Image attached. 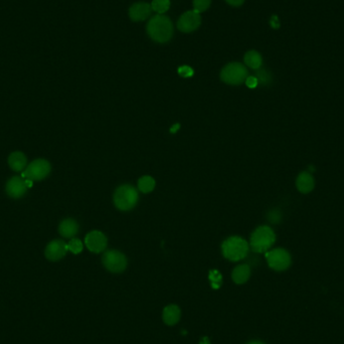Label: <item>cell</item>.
Wrapping results in <instances>:
<instances>
[{"instance_id": "cell-1", "label": "cell", "mask_w": 344, "mask_h": 344, "mask_svg": "<svg viewBox=\"0 0 344 344\" xmlns=\"http://www.w3.org/2000/svg\"><path fill=\"white\" fill-rule=\"evenodd\" d=\"M149 37L157 43H167L173 36V26L169 18L158 15L154 16L147 25Z\"/></svg>"}, {"instance_id": "cell-2", "label": "cell", "mask_w": 344, "mask_h": 344, "mask_svg": "<svg viewBox=\"0 0 344 344\" xmlns=\"http://www.w3.org/2000/svg\"><path fill=\"white\" fill-rule=\"evenodd\" d=\"M222 255L225 259L238 262L245 259L249 253V244L241 237H231L221 245Z\"/></svg>"}, {"instance_id": "cell-3", "label": "cell", "mask_w": 344, "mask_h": 344, "mask_svg": "<svg viewBox=\"0 0 344 344\" xmlns=\"http://www.w3.org/2000/svg\"><path fill=\"white\" fill-rule=\"evenodd\" d=\"M276 241L273 229L267 225L259 226L252 234L250 246L255 253H266Z\"/></svg>"}, {"instance_id": "cell-4", "label": "cell", "mask_w": 344, "mask_h": 344, "mask_svg": "<svg viewBox=\"0 0 344 344\" xmlns=\"http://www.w3.org/2000/svg\"><path fill=\"white\" fill-rule=\"evenodd\" d=\"M138 191L135 187L125 184L117 188L114 193V204L118 209L127 211L132 209L138 202Z\"/></svg>"}, {"instance_id": "cell-5", "label": "cell", "mask_w": 344, "mask_h": 344, "mask_svg": "<svg viewBox=\"0 0 344 344\" xmlns=\"http://www.w3.org/2000/svg\"><path fill=\"white\" fill-rule=\"evenodd\" d=\"M248 78V70L240 63L226 65L220 72V79L228 85H241Z\"/></svg>"}, {"instance_id": "cell-6", "label": "cell", "mask_w": 344, "mask_h": 344, "mask_svg": "<svg viewBox=\"0 0 344 344\" xmlns=\"http://www.w3.org/2000/svg\"><path fill=\"white\" fill-rule=\"evenodd\" d=\"M52 170L51 163L46 159H36L30 163L23 172L24 179L40 181L45 179Z\"/></svg>"}, {"instance_id": "cell-7", "label": "cell", "mask_w": 344, "mask_h": 344, "mask_svg": "<svg viewBox=\"0 0 344 344\" xmlns=\"http://www.w3.org/2000/svg\"><path fill=\"white\" fill-rule=\"evenodd\" d=\"M268 265L274 271H285L291 265V256L284 249H274L265 254Z\"/></svg>"}, {"instance_id": "cell-8", "label": "cell", "mask_w": 344, "mask_h": 344, "mask_svg": "<svg viewBox=\"0 0 344 344\" xmlns=\"http://www.w3.org/2000/svg\"><path fill=\"white\" fill-rule=\"evenodd\" d=\"M103 265L112 273H121L127 267L126 257L119 251H107L103 256Z\"/></svg>"}, {"instance_id": "cell-9", "label": "cell", "mask_w": 344, "mask_h": 344, "mask_svg": "<svg viewBox=\"0 0 344 344\" xmlns=\"http://www.w3.org/2000/svg\"><path fill=\"white\" fill-rule=\"evenodd\" d=\"M201 19L199 14L194 11L183 14L177 23V28L182 33H192L197 30L200 26Z\"/></svg>"}, {"instance_id": "cell-10", "label": "cell", "mask_w": 344, "mask_h": 344, "mask_svg": "<svg viewBox=\"0 0 344 344\" xmlns=\"http://www.w3.org/2000/svg\"><path fill=\"white\" fill-rule=\"evenodd\" d=\"M85 245L92 253H102L107 248V238L99 231H93L86 236Z\"/></svg>"}, {"instance_id": "cell-11", "label": "cell", "mask_w": 344, "mask_h": 344, "mask_svg": "<svg viewBox=\"0 0 344 344\" xmlns=\"http://www.w3.org/2000/svg\"><path fill=\"white\" fill-rule=\"evenodd\" d=\"M68 251H69L68 244H66L62 240H55V241H52L47 246L45 255L48 260L52 262H57L63 259L66 256Z\"/></svg>"}, {"instance_id": "cell-12", "label": "cell", "mask_w": 344, "mask_h": 344, "mask_svg": "<svg viewBox=\"0 0 344 344\" xmlns=\"http://www.w3.org/2000/svg\"><path fill=\"white\" fill-rule=\"evenodd\" d=\"M28 186L24 178L20 176H15L9 180L7 183V192L12 198H21L28 191Z\"/></svg>"}, {"instance_id": "cell-13", "label": "cell", "mask_w": 344, "mask_h": 344, "mask_svg": "<svg viewBox=\"0 0 344 344\" xmlns=\"http://www.w3.org/2000/svg\"><path fill=\"white\" fill-rule=\"evenodd\" d=\"M152 8L145 3H138L133 5L129 10V17L133 22H142L151 16Z\"/></svg>"}, {"instance_id": "cell-14", "label": "cell", "mask_w": 344, "mask_h": 344, "mask_svg": "<svg viewBox=\"0 0 344 344\" xmlns=\"http://www.w3.org/2000/svg\"><path fill=\"white\" fill-rule=\"evenodd\" d=\"M59 232L64 238L73 239L79 232V224L73 218H66L60 223Z\"/></svg>"}, {"instance_id": "cell-15", "label": "cell", "mask_w": 344, "mask_h": 344, "mask_svg": "<svg viewBox=\"0 0 344 344\" xmlns=\"http://www.w3.org/2000/svg\"><path fill=\"white\" fill-rule=\"evenodd\" d=\"M181 317V311L180 308L177 305H168L164 308L162 313V319L165 324L172 326L175 325Z\"/></svg>"}, {"instance_id": "cell-16", "label": "cell", "mask_w": 344, "mask_h": 344, "mask_svg": "<svg viewBox=\"0 0 344 344\" xmlns=\"http://www.w3.org/2000/svg\"><path fill=\"white\" fill-rule=\"evenodd\" d=\"M314 178L310 172H301L296 180V186L302 193H309L314 188Z\"/></svg>"}, {"instance_id": "cell-17", "label": "cell", "mask_w": 344, "mask_h": 344, "mask_svg": "<svg viewBox=\"0 0 344 344\" xmlns=\"http://www.w3.org/2000/svg\"><path fill=\"white\" fill-rule=\"evenodd\" d=\"M9 164L11 168L16 172L24 171V169H26L28 165L27 156L20 151L13 152L9 157Z\"/></svg>"}, {"instance_id": "cell-18", "label": "cell", "mask_w": 344, "mask_h": 344, "mask_svg": "<svg viewBox=\"0 0 344 344\" xmlns=\"http://www.w3.org/2000/svg\"><path fill=\"white\" fill-rule=\"evenodd\" d=\"M251 276V269L248 265H240L233 271L232 278L236 284H245Z\"/></svg>"}, {"instance_id": "cell-19", "label": "cell", "mask_w": 344, "mask_h": 344, "mask_svg": "<svg viewBox=\"0 0 344 344\" xmlns=\"http://www.w3.org/2000/svg\"><path fill=\"white\" fill-rule=\"evenodd\" d=\"M245 64L251 69L258 70L261 68L263 60L261 55L256 51H250L245 55Z\"/></svg>"}, {"instance_id": "cell-20", "label": "cell", "mask_w": 344, "mask_h": 344, "mask_svg": "<svg viewBox=\"0 0 344 344\" xmlns=\"http://www.w3.org/2000/svg\"><path fill=\"white\" fill-rule=\"evenodd\" d=\"M155 187V180L151 176H143L138 181V188L143 193L151 192Z\"/></svg>"}, {"instance_id": "cell-21", "label": "cell", "mask_w": 344, "mask_h": 344, "mask_svg": "<svg viewBox=\"0 0 344 344\" xmlns=\"http://www.w3.org/2000/svg\"><path fill=\"white\" fill-rule=\"evenodd\" d=\"M152 11L156 12L158 15H163L170 8L169 0H153L151 4Z\"/></svg>"}, {"instance_id": "cell-22", "label": "cell", "mask_w": 344, "mask_h": 344, "mask_svg": "<svg viewBox=\"0 0 344 344\" xmlns=\"http://www.w3.org/2000/svg\"><path fill=\"white\" fill-rule=\"evenodd\" d=\"M255 77L257 78L259 84L264 85V86L265 85H269L272 82L271 74L267 70H265V69H261V68L258 69L257 72H256Z\"/></svg>"}, {"instance_id": "cell-23", "label": "cell", "mask_w": 344, "mask_h": 344, "mask_svg": "<svg viewBox=\"0 0 344 344\" xmlns=\"http://www.w3.org/2000/svg\"><path fill=\"white\" fill-rule=\"evenodd\" d=\"M209 281H210L211 287L213 289H218L221 286V281H222L221 274L216 270L210 271L209 272Z\"/></svg>"}, {"instance_id": "cell-24", "label": "cell", "mask_w": 344, "mask_h": 344, "mask_svg": "<svg viewBox=\"0 0 344 344\" xmlns=\"http://www.w3.org/2000/svg\"><path fill=\"white\" fill-rule=\"evenodd\" d=\"M83 248H84V245L82 241L79 239H72L68 244L69 251H71L75 255L80 254L83 251Z\"/></svg>"}, {"instance_id": "cell-25", "label": "cell", "mask_w": 344, "mask_h": 344, "mask_svg": "<svg viewBox=\"0 0 344 344\" xmlns=\"http://www.w3.org/2000/svg\"><path fill=\"white\" fill-rule=\"evenodd\" d=\"M211 0H193V9L197 14L205 12L209 6Z\"/></svg>"}, {"instance_id": "cell-26", "label": "cell", "mask_w": 344, "mask_h": 344, "mask_svg": "<svg viewBox=\"0 0 344 344\" xmlns=\"http://www.w3.org/2000/svg\"><path fill=\"white\" fill-rule=\"evenodd\" d=\"M178 74L183 78H190L193 76V70L188 66H182L178 69Z\"/></svg>"}, {"instance_id": "cell-27", "label": "cell", "mask_w": 344, "mask_h": 344, "mask_svg": "<svg viewBox=\"0 0 344 344\" xmlns=\"http://www.w3.org/2000/svg\"><path fill=\"white\" fill-rule=\"evenodd\" d=\"M245 82H246L247 87H249L250 89H255V88L259 85V82H258L257 78H256V77H253V76L248 77V78L246 79Z\"/></svg>"}, {"instance_id": "cell-28", "label": "cell", "mask_w": 344, "mask_h": 344, "mask_svg": "<svg viewBox=\"0 0 344 344\" xmlns=\"http://www.w3.org/2000/svg\"><path fill=\"white\" fill-rule=\"evenodd\" d=\"M270 25H271V27H272L273 29H275V30H277V29L280 28V22H279V19H278L277 16H273V17L271 18Z\"/></svg>"}, {"instance_id": "cell-29", "label": "cell", "mask_w": 344, "mask_h": 344, "mask_svg": "<svg viewBox=\"0 0 344 344\" xmlns=\"http://www.w3.org/2000/svg\"><path fill=\"white\" fill-rule=\"evenodd\" d=\"M269 218L272 222H277L278 220H280V213L278 211H272L269 214Z\"/></svg>"}, {"instance_id": "cell-30", "label": "cell", "mask_w": 344, "mask_h": 344, "mask_svg": "<svg viewBox=\"0 0 344 344\" xmlns=\"http://www.w3.org/2000/svg\"><path fill=\"white\" fill-rule=\"evenodd\" d=\"M225 2L233 7H241L245 0H225Z\"/></svg>"}, {"instance_id": "cell-31", "label": "cell", "mask_w": 344, "mask_h": 344, "mask_svg": "<svg viewBox=\"0 0 344 344\" xmlns=\"http://www.w3.org/2000/svg\"><path fill=\"white\" fill-rule=\"evenodd\" d=\"M180 128V125L179 124H174L171 128H170V132L171 133H176L177 130Z\"/></svg>"}, {"instance_id": "cell-32", "label": "cell", "mask_w": 344, "mask_h": 344, "mask_svg": "<svg viewBox=\"0 0 344 344\" xmlns=\"http://www.w3.org/2000/svg\"><path fill=\"white\" fill-rule=\"evenodd\" d=\"M25 181H26V184H27L28 188H31V187L33 186V180H31V179H25Z\"/></svg>"}, {"instance_id": "cell-33", "label": "cell", "mask_w": 344, "mask_h": 344, "mask_svg": "<svg viewBox=\"0 0 344 344\" xmlns=\"http://www.w3.org/2000/svg\"><path fill=\"white\" fill-rule=\"evenodd\" d=\"M248 344H265V343H263L262 341H258V340H255V341H251V342H249Z\"/></svg>"}]
</instances>
